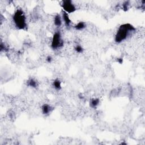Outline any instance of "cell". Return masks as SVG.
Returning <instances> with one entry per match:
<instances>
[{"mask_svg":"<svg viewBox=\"0 0 145 145\" xmlns=\"http://www.w3.org/2000/svg\"><path fill=\"white\" fill-rule=\"evenodd\" d=\"M135 28L130 24H124L121 25L119 27L115 36V42L118 43L123 42L126 39L130 33L133 32Z\"/></svg>","mask_w":145,"mask_h":145,"instance_id":"obj_1","label":"cell"},{"mask_svg":"<svg viewBox=\"0 0 145 145\" xmlns=\"http://www.w3.org/2000/svg\"><path fill=\"white\" fill-rule=\"evenodd\" d=\"M13 21L15 26L20 29H24L27 27L26 17L22 10L18 9L13 15Z\"/></svg>","mask_w":145,"mask_h":145,"instance_id":"obj_2","label":"cell"},{"mask_svg":"<svg viewBox=\"0 0 145 145\" xmlns=\"http://www.w3.org/2000/svg\"><path fill=\"white\" fill-rule=\"evenodd\" d=\"M64 44V42L61 39L60 33L58 32H56L54 34L52 40L51 46L53 49H57L58 48L62 46Z\"/></svg>","mask_w":145,"mask_h":145,"instance_id":"obj_3","label":"cell"},{"mask_svg":"<svg viewBox=\"0 0 145 145\" xmlns=\"http://www.w3.org/2000/svg\"><path fill=\"white\" fill-rule=\"evenodd\" d=\"M62 7L64 12L67 13H72L76 10V7L70 0H65L62 2Z\"/></svg>","mask_w":145,"mask_h":145,"instance_id":"obj_4","label":"cell"},{"mask_svg":"<svg viewBox=\"0 0 145 145\" xmlns=\"http://www.w3.org/2000/svg\"><path fill=\"white\" fill-rule=\"evenodd\" d=\"M62 19L66 26L67 27H70V24H71V20L70 19L68 14L67 13L65 12L64 11L62 12Z\"/></svg>","mask_w":145,"mask_h":145,"instance_id":"obj_5","label":"cell"},{"mask_svg":"<svg viewBox=\"0 0 145 145\" xmlns=\"http://www.w3.org/2000/svg\"><path fill=\"white\" fill-rule=\"evenodd\" d=\"M51 109H52V108L51 106L48 104H44L42 106V112L44 115L49 114V112H51Z\"/></svg>","mask_w":145,"mask_h":145,"instance_id":"obj_6","label":"cell"},{"mask_svg":"<svg viewBox=\"0 0 145 145\" xmlns=\"http://www.w3.org/2000/svg\"><path fill=\"white\" fill-rule=\"evenodd\" d=\"M54 23L57 27H60L62 25V18L59 15H57L54 18Z\"/></svg>","mask_w":145,"mask_h":145,"instance_id":"obj_7","label":"cell"},{"mask_svg":"<svg viewBox=\"0 0 145 145\" xmlns=\"http://www.w3.org/2000/svg\"><path fill=\"white\" fill-rule=\"evenodd\" d=\"M53 86L57 90H60L61 89V82L59 79H57L54 81L53 83Z\"/></svg>","mask_w":145,"mask_h":145,"instance_id":"obj_8","label":"cell"},{"mask_svg":"<svg viewBox=\"0 0 145 145\" xmlns=\"http://www.w3.org/2000/svg\"><path fill=\"white\" fill-rule=\"evenodd\" d=\"M86 27V24L83 22H80L75 26V29L77 30H82Z\"/></svg>","mask_w":145,"mask_h":145,"instance_id":"obj_9","label":"cell"},{"mask_svg":"<svg viewBox=\"0 0 145 145\" xmlns=\"http://www.w3.org/2000/svg\"><path fill=\"white\" fill-rule=\"evenodd\" d=\"M100 100L99 99H93L90 101V106L92 108H95L99 105Z\"/></svg>","mask_w":145,"mask_h":145,"instance_id":"obj_10","label":"cell"},{"mask_svg":"<svg viewBox=\"0 0 145 145\" xmlns=\"http://www.w3.org/2000/svg\"><path fill=\"white\" fill-rule=\"evenodd\" d=\"M29 86L33 87V88H36L38 86V83L35 80L33 79H30L29 81Z\"/></svg>","mask_w":145,"mask_h":145,"instance_id":"obj_11","label":"cell"},{"mask_svg":"<svg viewBox=\"0 0 145 145\" xmlns=\"http://www.w3.org/2000/svg\"><path fill=\"white\" fill-rule=\"evenodd\" d=\"M75 51L78 53H82L83 51V49L81 45H77L75 47Z\"/></svg>","mask_w":145,"mask_h":145,"instance_id":"obj_12","label":"cell"},{"mask_svg":"<svg viewBox=\"0 0 145 145\" xmlns=\"http://www.w3.org/2000/svg\"><path fill=\"white\" fill-rule=\"evenodd\" d=\"M46 60L48 63H51L52 62V58L51 56H48L47 57H46Z\"/></svg>","mask_w":145,"mask_h":145,"instance_id":"obj_13","label":"cell"},{"mask_svg":"<svg viewBox=\"0 0 145 145\" xmlns=\"http://www.w3.org/2000/svg\"><path fill=\"white\" fill-rule=\"evenodd\" d=\"M117 61H118V62L120 63V64H121V63L122 62V58H118L117 59Z\"/></svg>","mask_w":145,"mask_h":145,"instance_id":"obj_14","label":"cell"}]
</instances>
